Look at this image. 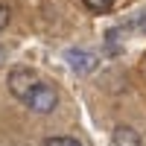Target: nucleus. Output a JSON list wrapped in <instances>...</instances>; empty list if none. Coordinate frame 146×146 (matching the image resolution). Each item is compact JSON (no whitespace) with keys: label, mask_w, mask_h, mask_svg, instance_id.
I'll list each match as a JSON object with an SVG mask.
<instances>
[{"label":"nucleus","mask_w":146,"mask_h":146,"mask_svg":"<svg viewBox=\"0 0 146 146\" xmlns=\"http://www.w3.org/2000/svg\"><path fill=\"white\" fill-rule=\"evenodd\" d=\"M23 102H27L35 114H50L53 108L58 105V94H56V88H53V85L38 82V85H35V88L29 91V96H27Z\"/></svg>","instance_id":"obj_1"},{"label":"nucleus","mask_w":146,"mask_h":146,"mask_svg":"<svg viewBox=\"0 0 146 146\" xmlns=\"http://www.w3.org/2000/svg\"><path fill=\"white\" fill-rule=\"evenodd\" d=\"M35 85H38V76H35L29 67H15L9 73V91H12V96H18V100H27Z\"/></svg>","instance_id":"obj_2"},{"label":"nucleus","mask_w":146,"mask_h":146,"mask_svg":"<svg viewBox=\"0 0 146 146\" xmlns=\"http://www.w3.org/2000/svg\"><path fill=\"white\" fill-rule=\"evenodd\" d=\"M67 62H70V67L76 70V73H91L96 67V56L85 53V50H70L67 53Z\"/></svg>","instance_id":"obj_3"},{"label":"nucleus","mask_w":146,"mask_h":146,"mask_svg":"<svg viewBox=\"0 0 146 146\" xmlns=\"http://www.w3.org/2000/svg\"><path fill=\"white\" fill-rule=\"evenodd\" d=\"M111 146H140V135L129 126H120L111 135Z\"/></svg>","instance_id":"obj_4"},{"label":"nucleus","mask_w":146,"mask_h":146,"mask_svg":"<svg viewBox=\"0 0 146 146\" xmlns=\"http://www.w3.org/2000/svg\"><path fill=\"white\" fill-rule=\"evenodd\" d=\"M82 3L88 6L91 12H96V15H102V12H108V9L114 6V0H82Z\"/></svg>","instance_id":"obj_5"},{"label":"nucleus","mask_w":146,"mask_h":146,"mask_svg":"<svg viewBox=\"0 0 146 146\" xmlns=\"http://www.w3.org/2000/svg\"><path fill=\"white\" fill-rule=\"evenodd\" d=\"M44 146H82L76 137H47Z\"/></svg>","instance_id":"obj_6"},{"label":"nucleus","mask_w":146,"mask_h":146,"mask_svg":"<svg viewBox=\"0 0 146 146\" xmlns=\"http://www.w3.org/2000/svg\"><path fill=\"white\" fill-rule=\"evenodd\" d=\"M9 18H12V15H9V6H6V3H0V29H6V27H9Z\"/></svg>","instance_id":"obj_7"},{"label":"nucleus","mask_w":146,"mask_h":146,"mask_svg":"<svg viewBox=\"0 0 146 146\" xmlns=\"http://www.w3.org/2000/svg\"><path fill=\"white\" fill-rule=\"evenodd\" d=\"M137 27H140V29H143V32H146V12H143V15H140V18H137Z\"/></svg>","instance_id":"obj_8"},{"label":"nucleus","mask_w":146,"mask_h":146,"mask_svg":"<svg viewBox=\"0 0 146 146\" xmlns=\"http://www.w3.org/2000/svg\"><path fill=\"white\" fill-rule=\"evenodd\" d=\"M3 62H6V50L0 47V67H3Z\"/></svg>","instance_id":"obj_9"}]
</instances>
